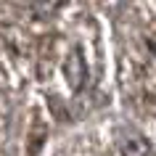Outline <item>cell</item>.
I'll list each match as a JSON object with an SVG mask.
<instances>
[{
  "label": "cell",
  "instance_id": "3957f363",
  "mask_svg": "<svg viewBox=\"0 0 156 156\" xmlns=\"http://www.w3.org/2000/svg\"><path fill=\"white\" fill-rule=\"evenodd\" d=\"M53 13L48 3H0V90L32 87Z\"/></svg>",
  "mask_w": 156,
  "mask_h": 156
},
{
  "label": "cell",
  "instance_id": "6da1fadb",
  "mask_svg": "<svg viewBox=\"0 0 156 156\" xmlns=\"http://www.w3.org/2000/svg\"><path fill=\"white\" fill-rule=\"evenodd\" d=\"M111 29L98 8L56 5L32 80V95L50 114L82 119L108 95Z\"/></svg>",
  "mask_w": 156,
  "mask_h": 156
},
{
  "label": "cell",
  "instance_id": "7a4b0ae2",
  "mask_svg": "<svg viewBox=\"0 0 156 156\" xmlns=\"http://www.w3.org/2000/svg\"><path fill=\"white\" fill-rule=\"evenodd\" d=\"M119 40L116 80L140 122L156 130V3L127 8Z\"/></svg>",
  "mask_w": 156,
  "mask_h": 156
},
{
  "label": "cell",
  "instance_id": "277c9868",
  "mask_svg": "<svg viewBox=\"0 0 156 156\" xmlns=\"http://www.w3.org/2000/svg\"><path fill=\"white\" fill-rule=\"evenodd\" d=\"M48 156H156V130L138 122H106L69 135Z\"/></svg>",
  "mask_w": 156,
  "mask_h": 156
},
{
  "label": "cell",
  "instance_id": "5b68a950",
  "mask_svg": "<svg viewBox=\"0 0 156 156\" xmlns=\"http://www.w3.org/2000/svg\"><path fill=\"white\" fill-rule=\"evenodd\" d=\"M48 119L50 111L45 108V103H40V108L27 122L13 127V122L19 119L11 116V103L0 90V156H34V146L40 143V135Z\"/></svg>",
  "mask_w": 156,
  "mask_h": 156
}]
</instances>
